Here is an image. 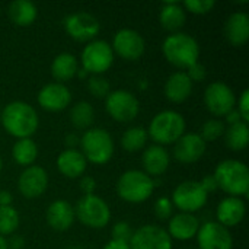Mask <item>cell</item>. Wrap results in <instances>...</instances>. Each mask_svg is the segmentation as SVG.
Returning a JSON list of instances; mask_svg holds the SVG:
<instances>
[{
  "label": "cell",
  "instance_id": "obj_34",
  "mask_svg": "<svg viewBox=\"0 0 249 249\" xmlns=\"http://www.w3.org/2000/svg\"><path fill=\"white\" fill-rule=\"evenodd\" d=\"M225 130H226V125H225V123L222 120H219V118H210V120H207L201 125V131L198 134L201 136V139L206 143H210V142H216L220 137H223Z\"/></svg>",
  "mask_w": 249,
  "mask_h": 249
},
{
  "label": "cell",
  "instance_id": "obj_15",
  "mask_svg": "<svg viewBox=\"0 0 249 249\" xmlns=\"http://www.w3.org/2000/svg\"><path fill=\"white\" fill-rule=\"evenodd\" d=\"M198 249H232L233 238L228 228L217 222H206L200 225L197 232Z\"/></svg>",
  "mask_w": 249,
  "mask_h": 249
},
{
  "label": "cell",
  "instance_id": "obj_10",
  "mask_svg": "<svg viewBox=\"0 0 249 249\" xmlns=\"http://www.w3.org/2000/svg\"><path fill=\"white\" fill-rule=\"evenodd\" d=\"M209 200V194L201 187L200 181H184L172 191L171 201L181 213H191L201 210Z\"/></svg>",
  "mask_w": 249,
  "mask_h": 249
},
{
  "label": "cell",
  "instance_id": "obj_47",
  "mask_svg": "<svg viewBox=\"0 0 249 249\" xmlns=\"http://www.w3.org/2000/svg\"><path fill=\"white\" fill-rule=\"evenodd\" d=\"M13 197L9 191H0V206H12Z\"/></svg>",
  "mask_w": 249,
  "mask_h": 249
},
{
  "label": "cell",
  "instance_id": "obj_30",
  "mask_svg": "<svg viewBox=\"0 0 249 249\" xmlns=\"http://www.w3.org/2000/svg\"><path fill=\"white\" fill-rule=\"evenodd\" d=\"M12 158L20 166H32L38 158V146L32 139H18L12 146Z\"/></svg>",
  "mask_w": 249,
  "mask_h": 249
},
{
  "label": "cell",
  "instance_id": "obj_49",
  "mask_svg": "<svg viewBox=\"0 0 249 249\" xmlns=\"http://www.w3.org/2000/svg\"><path fill=\"white\" fill-rule=\"evenodd\" d=\"M1 168H3V162H1V158H0V172H1Z\"/></svg>",
  "mask_w": 249,
  "mask_h": 249
},
{
  "label": "cell",
  "instance_id": "obj_37",
  "mask_svg": "<svg viewBox=\"0 0 249 249\" xmlns=\"http://www.w3.org/2000/svg\"><path fill=\"white\" fill-rule=\"evenodd\" d=\"M181 4L185 9V12L188 10L194 15H206L216 6V1L214 0H185Z\"/></svg>",
  "mask_w": 249,
  "mask_h": 249
},
{
  "label": "cell",
  "instance_id": "obj_40",
  "mask_svg": "<svg viewBox=\"0 0 249 249\" xmlns=\"http://www.w3.org/2000/svg\"><path fill=\"white\" fill-rule=\"evenodd\" d=\"M242 118V121H249V89H244L241 96L238 98V109H236Z\"/></svg>",
  "mask_w": 249,
  "mask_h": 249
},
{
  "label": "cell",
  "instance_id": "obj_26",
  "mask_svg": "<svg viewBox=\"0 0 249 249\" xmlns=\"http://www.w3.org/2000/svg\"><path fill=\"white\" fill-rule=\"evenodd\" d=\"M187 15L185 9L178 1H165L159 12V22L163 29L169 32H179V29L185 25Z\"/></svg>",
  "mask_w": 249,
  "mask_h": 249
},
{
  "label": "cell",
  "instance_id": "obj_3",
  "mask_svg": "<svg viewBox=\"0 0 249 249\" xmlns=\"http://www.w3.org/2000/svg\"><path fill=\"white\" fill-rule=\"evenodd\" d=\"M217 188L229 194L231 197H244L249 193L248 166L238 159L222 160L213 174Z\"/></svg>",
  "mask_w": 249,
  "mask_h": 249
},
{
  "label": "cell",
  "instance_id": "obj_16",
  "mask_svg": "<svg viewBox=\"0 0 249 249\" xmlns=\"http://www.w3.org/2000/svg\"><path fill=\"white\" fill-rule=\"evenodd\" d=\"M48 174L42 166L32 165L22 171L18 178V190L19 193L28 198L34 200L42 196L48 187Z\"/></svg>",
  "mask_w": 249,
  "mask_h": 249
},
{
  "label": "cell",
  "instance_id": "obj_2",
  "mask_svg": "<svg viewBox=\"0 0 249 249\" xmlns=\"http://www.w3.org/2000/svg\"><path fill=\"white\" fill-rule=\"evenodd\" d=\"M162 53L165 58L178 69H188L198 63L200 45L198 41L185 32H174L162 42Z\"/></svg>",
  "mask_w": 249,
  "mask_h": 249
},
{
  "label": "cell",
  "instance_id": "obj_50",
  "mask_svg": "<svg viewBox=\"0 0 249 249\" xmlns=\"http://www.w3.org/2000/svg\"><path fill=\"white\" fill-rule=\"evenodd\" d=\"M71 249H83V248H80V247H74V248H71Z\"/></svg>",
  "mask_w": 249,
  "mask_h": 249
},
{
  "label": "cell",
  "instance_id": "obj_27",
  "mask_svg": "<svg viewBox=\"0 0 249 249\" xmlns=\"http://www.w3.org/2000/svg\"><path fill=\"white\" fill-rule=\"evenodd\" d=\"M79 61L71 53H60L54 57L51 63V76L58 82L64 83L77 74Z\"/></svg>",
  "mask_w": 249,
  "mask_h": 249
},
{
  "label": "cell",
  "instance_id": "obj_13",
  "mask_svg": "<svg viewBox=\"0 0 249 249\" xmlns=\"http://www.w3.org/2000/svg\"><path fill=\"white\" fill-rule=\"evenodd\" d=\"M112 51L124 60L134 61L139 60L146 50L144 38L140 32L131 28H123L115 32L112 38Z\"/></svg>",
  "mask_w": 249,
  "mask_h": 249
},
{
  "label": "cell",
  "instance_id": "obj_14",
  "mask_svg": "<svg viewBox=\"0 0 249 249\" xmlns=\"http://www.w3.org/2000/svg\"><path fill=\"white\" fill-rule=\"evenodd\" d=\"M130 249H172V239L166 229L158 225H144L133 231Z\"/></svg>",
  "mask_w": 249,
  "mask_h": 249
},
{
  "label": "cell",
  "instance_id": "obj_48",
  "mask_svg": "<svg viewBox=\"0 0 249 249\" xmlns=\"http://www.w3.org/2000/svg\"><path fill=\"white\" fill-rule=\"evenodd\" d=\"M0 249H7V242H6V238L0 236Z\"/></svg>",
  "mask_w": 249,
  "mask_h": 249
},
{
  "label": "cell",
  "instance_id": "obj_33",
  "mask_svg": "<svg viewBox=\"0 0 249 249\" xmlns=\"http://www.w3.org/2000/svg\"><path fill=\"white\" fill-rule=\"evenodd\" d=\"M19 225V212L13 206H0V236L6 238L16 233Z\"/></svg>",
  "mask_w": 249,
  "mask_h": 249
},
{
  "label": "cell",
  "instance_id": "obj_17",
  "mask_svg": "<svg viewBox=\"0 0 249 249\" xmlns=\"http://www.w3.org/2000/svg\"><path fill=\"white\" fill-rule=\"evenodd\" d=\"M36 101L42 109L48 112H60L71 104V92L64 83L51 82L39 89Z\"/></svg>",
  "mask_w": 249,
  "mask_h": 249
},
{
  "label": "cell",
  "instance_id": "obj_22",
  "mask_svg": "<svg viewBox=\"0 0 249 249\" xmlns=\"http://www.w3.org/2000/svg\"><path fill=\"white\" fill-rule=\"evenodd\" d=\"M171 165V156L163 146L152 144L144 149L142 155V166L143 172L149 177H160L163 175Z\"/></svg>",
  "mask_w": 249,
  "mask_h": 249
},
{
  "label": "cell",
  "instance_id": "obj_8",
  "mask_svg": "<svg viewBox=\"0 0 249 249\" xmlns=\"http://www.w3.org/2000/svg\"><path fill=\"white\" fill-rule=\"evenodd\" d=\"M114 51L109 42L104 39H93L86 44L80 54L82 69L92 76H102L114 63Z\"/></svg>",
  "mask_w": 249,
  "mask_h": 249
},
{
  "label": "cell",
  "instance_id": "obj_5",
  "mask_svg": "<svg viewBox=\"0 0 249 249\" xmlns=\"http://www.w3.org/2000/svg\"><path fill=\"white\" fill-rule=\"evenodd\" d=\"M155 187L156 185L152 177L140 169H128L118 178L115 190L123 201L130 204H140L153 196Z\"/></svg>",
  "mask_w": 249,
  "mask_h": 249
},
{
  "label": "cell",
  "instance_id": "obj_31",
  "mask_svg": "<svg viewBox=\"0 0 249 249\" xmlns=\"http://www.w3.org/2000/svg\"><path fill=\"white\" fill-rule=\"evenodd\" d=\"M225 144L235 152H241L245 150L248 147L249 143V128L248 123H236L232 125H228V128L225 130Z\"/></svg>",
  "mask_w": 249,
  "mask_h": 249
},
{
  "label": "cell",
  "instance_id": "obj_39",
  "mask_svg": "<svg viewBox=\"0 0 249 249\" xmlns=\"http://www.w3.org/2000/svg\"><path fill=\"white\" fill-rule=\"evenodd\" d=\"M185 73H187V76L191 79L193 83L203 82V80L206 79V76H207V70H206V67H204L200 61L196 63V64H193L191 67H188Z\"/></svg>",
  "mask_w": 249,
  "mask_h": 249
},
{
  "label": "cell",
  "instance_id": "obj_43",
  "mask_svg": "<svg viewBox=\"0 0 249 249\" xmlns=\"http://www.w3.org/2000/svg\"><path fill=\"white\" fill-rule=\"evenodd\" d=\"M6 242H7V249H22L25 247V238L18 233L10 235L9 239H6Z\"/></svg>",
  "mask_w": 249,
  "mask_h": 249
},
{
  "label": "cell",
  "instance_id": "obj_51",
  "mask_svg": "<svg viewBox=\"0 0 249 249\" xmlns=\"http://www.w3.org/2000/svg\"><path fill=\"white\" fill-rule=\"evenodd\" d=\"M0 114H1V107H0Z\"/></svg>",
  "mask_w": 249,
  "mask_h": 249
},
{
  "label": "cell",
  "instance_id": "obj_45",
  "mask_svg": "<svg viewBox=\"0 0 249 249\" xmlns=\"http://www.w3.org/2000/svg\"><path fill=\"white\" fill-rule=\"evenodd\" d=\"M226 123L229 124V125H232V124H236V123H241L242 121V118H241V115H239V112L236 111V109H232L226 117ZM245 123V121H244Z\"/></svg>",
  "mask_w": 249,
  "mask_h": 249
},
{
  "label": "cell",
  "instance_id": "obj_9",
  "mask_svg": "<svg viewBox=\"0 0 249 249\" xmlns=\"http://www.w3.org/2000/svg\"><path fill=\"white\" fill-rule=\"evenodd\" d=\"M107 114L118 123H131L140 112V102L136 95L127 89L111 90L105 98Z\"/></svg>",
  "mask_w": 249,
  "mask_h": 249
},
{
  "label": "cell",
  "instance_id": "obj_24",
  "mask_svg": "<svg viewBox=\"0 0 249 249\" xmlns=\"http://www.w3.org/2000/svg\"><path fill=\"white\" fill-rule=\"evenodd\" d=\"M225 38L236 47L245 45L249 39V16L245 12H233L225 22Z\"/></svg>",
  "mask_w": 249,
  "mask_h": 249
},
{
  "label": "cell",
  "instance_id": "obj_32",
  "mask_svg": "<svg viewBox=\"0 0 249 249\" xmlns=\"http://www.w3.org/2000/svg\"><path fill=\"white\" fill-rule=\"evenodd\" d=\"M147 142H149L147 131L139 125L127 128L121 136V147L128 153H136L143 150Z\"/></svg>",
  "mask_w": 249,
  "mask_h": 249
},
{
  "label": "cell",
  "instance_id": "obj_19",
  "mask_svg": "<svg viewBox=\"0 0 249 249\" xmlns=\"http://www.w3.org/2000/svg\"><path fill=\"white\" fill-rule=\"evenodd\" d=\"M247 214L245 201L239 197L228 196L223 198L216 209V222L225 228H235L238 226Z\"/></svg>",
  "mask_w": 249,
  "mask_h": 249
},
{
  "label": "cell",
  "instance_id": "obj_1",
  "mask_svg": "<svg viewBox=\"0 0 249 249\" xmlns=\"http://www.w3.org/2000/svg\"><path fill=\"white\" fill-rule=\"evenodd\" d=\"M3 128L15 139H31L39 125L36 109L25 101L9 102L0 114Z\"/></svg>",
  "mask_w": 249,
  "mask_h": 249
},
{
  "label": "cell",
  "instance_id": "obj_20",
  "mask_svg": "<svg viewBox=\"0 0 249 249\" xmlns=\"http://www.w3.org/2000/svg\"><path fill=\"white\" fill-rule=\"evenodd\" d=\"M200 229V220L196 214L191 213H177L168 220V235L171 239L177 241H190L197 236Z\"/></svg>",
  "mask_w": 249,
  "mask_h": 249
},
{
  "label": "cell",
  "instance_id": "obj_28",
  "mask_svg": "<svg viewBox=\"0 0 249 249\" xmlns=\"http://www.w3.org/2000/svg\"><path fill=\"white\" fill-rule=\"evenodd\" d=\"M10 20L18 26H29L35 22L38 16V9L35 3L29 0H15L7 9Z\"/></svg>",
  "mask_w": 249,
  "mask_h": 249
},
{
  "label": "cell",
  "instance_id": "obj_41",
  "mask_svg": "<svg viewBox=\"0 0 249 249\" xmlns=\"http://www.w3.org/2000/svg\"><path fill=\"white\" fill-rule=\"evenodd\" d=\"M79 187H80V191L83 193V196H92V194H95V190H96V181L90 175H83V177H80Z\"/></svg>",
  "mask_w": 249,
  "mask_h": 249
},
{
  "label": "cell",
  "instance_id": "obj_7",
  "mask_svg": "<svg viewBox=\"0 0 249 249\" xmlns=\"http://www.w3.org/2000/svg\"><path fill=\"white\" fill-rule=\"evenodd\" d=\"M74 216L86 228L102 229L108 226L111 220V209L108 203L96 194L82 196L76 203Z\"/></svg>",
  "mask_w": 249,
  "mask_h": 249
},
{
  "label": "cell",
  "instance_id": "obj_42",
  "mask_svg": "<svg viewBox=\"0 0 249 249\" xmlns=\"http://www.w3.org/2000/svg\"><path fill=\"white\" fill-rule=\"evenodd\" d=\"M200 184H201V187L204 188V191H206L207 194L214 193V191H217V190H219V188H217V182H216V179H214L213 174H209V175L203 177V179L200 181Z\"/></svg>",
  "mask_w": 249,
  "mask_h": 249
},
{
  "label": "cell",
  "instance_id": "obj_6",
  "mask_svg": "<svg viewBox=\"0 0 249 249\" xmlns=\"http://www.w3.org/2000/svg\"><path fill=\"white\" fill-rule=\"evenodd\" d=\"M80 152L88 160V163L95 165H105L108 163L115 152L114 139L105 128L101 127H90L86 130L79 142Z\"/></svg>",
  "mask_w": 249,
  "mask_h": 249
},
{
  "label": "cell",
  "instance_id": "obj_35",
  "mask_svg": "<svg viewBox=\"0 0 249 249\" xmlns=\"http://www.w3.org/2000/svg\"><path fill=\"white\" fill-rule=\"evenodd\" d=\"M88 90L95 98H107L111 92L109 80L104 76H90L88 79Z\"/></svg>",
  "mask_w": 249,
  "mask_h": 249
},
{
  "label": "cell",
  "instance_id": "obj_25",
  "mask_svg": "<svg viewBox=\"0 0 249 249\" xmlns=\"http://www.w3.org/2000/svg\"><path fill=\"white\" fill-rule=\"evenodd\" d=\"M193 88H194V83L187 76V73L184 70H178L166 79L163 92H165V96L171 102L181 104L191 96Z\"/></svg>",
  "mask_w": 249,
  "mask_h": 249
},
{
  "label": "cell",
  "instance_id": "obj_44",
  "mask_svg": "<svg viewBox=\"0 0 249 249\" xmlns=\"http://www.w3.org/2000/svg\"><path fill=\"white\" fill-rule=\"evenodd\" d=\"M102 249H130L128 242H123V241H114L111 239L109 242H107Z\"/></svg>",
  "mask_w": 249,
  "mask_h": 249
},
{
  "label": "cell",
  "instance_id": "obj_12",
  "mask_svg": "<svg viewBox=\"0 0 249 249\" xmlns=\"http://www.w3.org/2000/svg\"><path fill=\"white\" fill-rule=\"evenodd\" d=\"M63 25L69 36L80 42L93 41L101 29L98 18L89 12H74L64 19Z\"/></svg>",
  "mask_w": 249,
  "mask_h": 249
},
{
  "label": "cell",
  "instance_id": "obj_36",
  "mask_svg": "<svg viewBox=\"0 0 249 249\" xmlns=\"http://www.w3.org/2000/svg\"><path fill=\"white\" fill-rule=\"evenodd\" d=\"M153 213L159 220H169L174 214V204L169 197H159L155 201Z\"/></svg>",
  "mask_w": 249,
  "mask_h": 249
},
{
  "label": "cell",
  "instance_id": "obj_18",
  "mask_svg": "<svg viewBox=\"0 0 249 249\" xmlns=\"http://www.w3.org/2000/svg\"><path fill=\"white\" fill-rule=\"evenodd\" d=\"M207 149V143L201 139V136L198 133H185L175 144H174V158L184 163V165H190V163H196L198 162Z\"/></svg>",
  "mask_w": 249,
  "mask_h": 249
},
{
  "label": "cell",
  "instance_id": "obj_46",
  "mask_svg": "<svg viewBox=\"0 0 249 249\" xmlns=\"http://www.w3.org/2000/svg\"><path fill=\"white\" fill-rule=\"evenodd\" d=\"M79 142H80V137L76 136L74 133H70V134H67V137H66L67 149H76V146L79 144Z\"/></svg>",
  "mask_w": 249,
  "mask_h": 249
},
{
  "label": "cell",
  "instance_id": "obj_4",
  "mask_svg": "<svg viewBox=\"0 0 249 249\" xmlns=\"http://www.w3.org/2000/svg\"><path fill=\"white\" fill-rule=\"evenodd\" d=\"M187 123L182 114L174 109H165L158 112L149 124L147 136L155 144L168 146L175 144L184 134H185Z\"/></svg>",
  "mask_w": 249,
  "mask_h": 249
},
{
  "label": "cell",
  "instance_id": "obj_29",
  "mask_svg": "<svg viewBox=\"0 0 249 249\" xmlns=\"http://www.w3.org/2000/svg\"><path fill=\"white\" fill-rule=\"evenodd\" d=\"M70 123L77 130H89L95 121V109L90 102L79 101L71 105L69 112Z\"/></svg>",
  "mask_w": 249,
  "mask_h": 249
},
{
  "label": "cell",
  "instance_id": "obj_38",
  "mask_svg": "<svg viewBox=\"0 0 249 249\" xmlns=\"http://www.w3.org/2000/svg\"><path fill=\"white\" fill-rule=\"evenodd\" d=\"M133 235V229L128 222H117L112 226V239L114 241H123V242H130V238Z\"/></svg>",
  "mask_w": 249,
  "mask_h": 249
},
{
  "label": "cell",
  "instance_id": "obj_23",
  "mask_svg": "<svg viewBox=\"0 0 249 249\" xmlns=\"http://www.w3.org/2000/svg\"><path fill=\"white\" fill-rule=\"evenodd\" d=\"M58 172L70 179H76L85 175L88 168V160L77 149H66L57 156Z\"/></svg>",
  "mask_w": 249,
  "mask_h": 249
},
{
  "label": "cell",
  "instance_id": "obj_11",
  "mask_svg": "<svg viewBox=\"0 0 249 249\" xmlns=\"http://www.w3.org/2000/svg\"><path fill=\"white\" fill-rule=\"evenodd\" d=\"M204 105L214 117H226L236 105L233 89L222 80L212 82L204 90Z\"/></svg>",
  "mask_w": 249,
  "mask_h": 249
},
{
  "label": "cell",
  "instance_id": "obj_21",
  "mask_svg": "<svg viewBox=\"0 0 249 249\" xmlns=\"http://www.w3.org/2000/svg\"><path fill=\"white\" fill-rule=\"evenodd\" d=\"M74 207L66 200H55L47 207L45 220L54 231H69L74 223Z\"/></svg>",
  "mask_w": 249,
  "mask_h": 249
}]
</instances>
